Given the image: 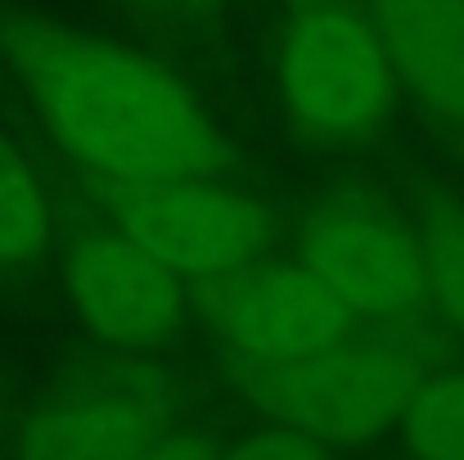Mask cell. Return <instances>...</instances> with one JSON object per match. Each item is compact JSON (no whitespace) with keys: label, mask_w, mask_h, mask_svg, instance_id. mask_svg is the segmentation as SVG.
Segmentation results:
<instances>
[{"label":"cell","mask_w":464,"mask_h":460,"mask_svg":"<svg viewBox=\"0 0 464 460\" xmlns=\"http://www.w3.org/2000/svg\"><path fill=\"white\" fill-rule=\"evenodd\" d=\"M5 41L36 113L86 167L113 181L221 176L230 167L221 132L150 59L54 27H18Z\"/></svg>","instance_id":"6da1fadb"},{"label":"cell","mask_w":464,"mask_h":460,"mask_svg":"<svg viewBox=\"0 0 464 460\" xmlns=\"http://www.w3.org/2000/svg\"><path fill=\"white\" fill-rule=\"evenodd\" d=\"M244 393L285 429H298L320 447H361L401 420L424 366L392 343H334L298 361L239 370Z\"/></svg>","instance_id":"7a4b0ae2"},{"label":"cell","mask_w":464,"mask_h":460,"mask_svg":"<svg viewBox=\"0 0 464 460\" xmlns=\"http://www.w3.org/2000/svg\"><path fill=\"white\" fill-rule=\"evenodd\" d=\"M118 230L176 276H230L266 240L262 203L217 176L118 181Z\"/></svg>","instance_id":"3957f363"},{"label":"cell","mask_w":464,"mask_h":460,"mask_svg":"<svg viewBox=\"0 0 464 460\" xmlns=\"http://www.w3.org/2000/svg\"><path fill=\"white\" fill-rule=\"evenodd\" d=\"M388 54L379 32L347 9H311L285 41L280 82L298 122L320 136H356L383 118Z\"/></svg>","instance_id":"277c9868"},{"label":"cell","mask_w":464,"mask_h":460,"mask_svg":"<svg viewBox=\"0 0 464 460\" xmlns=\"http://www.w3.org/2000/svg\"><path fill=\"white\" fill-rule=\"evenodd\" d=\"M303 267L352 316H401L429 294L420 244L383 212L329 208L311 221Z\"/></svg>","instance_id":"5b68a950"},{"label":"cell","mask_w":464,"mask_h":460,"mask_svg":"<svg viewBox=\"0 0 464 460\" xmlns=\"http://www.w3.org/2000/svg\"><path fill=\"white\" fill-rule=\"evenodd\" d=\"M68 289L86 329L113 347L162 343L185 311L180 276L150 258L122 230L91 235L68 262Z\"/></svg>","instance_id":"8992f818"},{"label":"cell","mask_w":464,"mask_h":460,"mask_svg":"<svg viewBox=\"0 0 464 460\" xmlns=\"http://www.w3.org/2000/svg\"><path fill=\"white\" fill-rule=\"evenodd\" d=\"M356 316L307 267H266L230 289L221 303V334L244 361L276 366L324 352L352 338Z\"/></svg>","instance_id":"52a82bcc"},{"label":"cell","mask_w":464,"mask_h":460,"mask_svg":"<svg viewBox=\"0 0 464 460\" xmlns=\"http://www.w3.org/2000/svg\"><path fill=\"white\" fill-rule=\"evenodd\" d=\"M374 32L411 91L464 127V0H370Z\"/></svg>","instance_id":"ba28073f"},{"label":"cell","mask_w":464,"mask_h":460,"mask_svg":"<svg viewBox=\"0 0 464 460\" xmlns=\"http://www.w3.org/2000/svg\"><path fill=\"white\" fill-rule=\"evenodd\" d=\"M158 411L136 393H77L27 420L18 460H140Z\"/></svg>","instance_id":"9c48e42d"},{"label":"cell","mask_w":464,"mask_h":460,"mask_svg":"<svg viewBox=\"0 0 464 460\" xmlns=\"http://www.w3.org/2000/svg\"><path fill=\"white\" fill-rule=\"evenodd\" d=\"M50 244V208L32 162L0 136V267H27Z\"/></svg>","instance_id":"30bf717a"},{"label":"cell","mask_w":464,"mask_h":460,"mask_svg":"<svg viewBox=\"0 0 464 460\" xmlns=\"http://www.w3.org/2000/svg\"><path fill=\"white\" fill-rule=\"evenodd\" d=\"M415 460H464V370L420 379L401 411Z\"/></svg>","instance_id":"8fae6325"},{"label":"cell","mask_w":464,"mask_h":460,"mask_svg":"<svg viewBox=\"0 0 464 460\" xmlns=\"http://www.w3.org/2000/svg\"><path fill=\"white\" fill-rule=\"evenodd\" d=\"M424 285L464 334V208H438L424 226Z\"/></svg>","instance_id":"7c38bea8"},{"label":"cell","mask_w":464,"mask_h":460,"mask_svg":"<svg viewBox=\"0 0 464 460\" xmlns=\"http://www.w3.org/2000/svg\"><path fill=\"white\" fill-rule=\"evenodd\" d=\"M226 460H329V456H324V447H320L315 438H307V434L285 429V425H271V429L248 434Z\"/></svg>","instance_id":"4fadbf2b"},{"label":"cell","mask_w":464,"mask_h":460,"mask_svg":"<svg viewBox=\"0 0 464 460\" xmlns=\"http://www.w3.org/2000/svg\"><path fill=\"white\" fill-rule=\"evenodd\" d=\"M140 460H221L212 452V443L194 438V434H158L154 443L140 452Z\"/></svg>","instance_id":"5bb4252c"}]
</instances>
